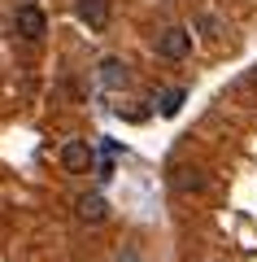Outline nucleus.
Segmentation results:
<instances>
[{
	"label": "nucleus",
	"mask_w": 257,
	"mask_h": 262,
	"mask_svg": "<svg viewBox=\"0 0 257 262\" xmlns=\"http://www.w3.org/2000/svg\"><path fill=\"white\" fill-rule=\"evenodd\" d=\"M109 0H79L74 5V18L83 22V27H92V31H105L109 27Z\"/></svg>",
	"instance_id": "4"
},
{
	"label": "nucleus",
	"mask_w": 257,
	"mask_h": 262,
	"mask_svg": "<svg viewBox=\"0 0 257 262\" xmlns=\"http://www.w3.org/2000/svg\"><path fill=\"white\" fill-rule=\"evenodd\" d=\"M74 214H79L83 223H105V219H109V196L105 192H83L79 201H74Z\"/></svg>",
	"instance_id": "5"
},
{
	"label": "nucleus",
	"mask_w": 257,
	"mask_h": 262,
	"mask_svg": "<svg viewBox=\"0 0 257 262\" xmlns=\"http://www.w3.org/2000/svg\"><path fill=\"white\" fill-rule=\"evenodd\" d=\"M118 262H144V258H139L135 249H122V253H118Z\"/></svg>",
	"instance_id": "10"
},
{
	"label": "nucleus",
	"mask_w": 257,
	"mask_h": 262,
	"mask_svg": "<svg viewBox=\"0 0 257 262\" xmlns=\"http://www.w3.org/2000/svg\"><path fill=\"white\" fill-rule=\"evenodd\" d=\"M240 92H244V96H253V101H257V66L248 70L244 79H240Z\"/></svg>",
	"instance_id": "9"
},
{
	"label": "nucleus",
	"mask_w": 257,
	"mask_h": 262,
	"mask_svg": "<svg viewBox=\"0 0 257 262\" xmlns=\"http://www.w3.org/2000/svg\"><path fill=\"white\" fill-rule=\"evenodd\" d=\"M170 184H175L179 192H205V188H209V179H205V170H201V166H175Z\"/></svg>",
	"instance_id": "7"
},
{
	"label": "nucleus",
	"mask_w": 257,
	"mask_h": 262,
	"mask_svg": "<svg viewBox=\"0 0 257 262\" xmlns=\"http://www.w3.org/2000/svg\"><path fill=\"white\" fill-rule=\"evenodd\" d=\"M13 27H18L22 39H44V31H48V13L39 9L35 0H22L18 13H13Z\"/></svg>",
	"instance_id": "1"
},
{
	"label": "nucleus",
	"mask_w": 257,
	"mask_h": 262,
	"mask_svg": "<svg viewBox=\"0 0 257 262\" xmlns=\"http://www.w3.org/2000/svg\"><path fill=\"white\" fill-rule=\"evenodd\" d=\"M157 53H161L166 61H183V57H192V31H188V27H166L161 35H157Z\"/></svg>",
	"instance_id": "2"
},
{
	"label": "nucleus",
	"mask_w": 257,
	"mask_h": 262,
	"mask_svg": "<svg viewBox=\"0 0 257 262\" xmlns=\"http://www.w3.org/2000/svg\"><path fill=\"white\" fill-rule=\"evenodd\" d=\"M96 79H101V88H109V92H118V88L131 83V70L122 57H105L101 66H96Z\"/></svg>",
	"instance_id": "6"
},
{
	"label": "nucleus",
	"mask_w": 257,
	"mask_h": 262,
	"mask_svg": "<svg viewBox=\"0 0 257 262\" xmlns=\"http://www.w3.org/2000/svg\"><path fill=\"white\" fill-rule=\"evenodd\" d=\"M183 101H188V92H183V88H166V92L157 96V114H166V118H175V114L183 110Z\"/></svg>",
	"instance_id": "8"
},
{
	"label": "nucleus",
	"mask_w": 257,
	"mask_h": 262,
	"mask_svg": "<svg viewBox=\"0 0 257 262\" xmlns=\"http://www.w3.org/2000/svg\"><path fill=\"white\" fill-rule=\"evenodd\" d=\"M92 149H87V144L83 140H65L61 144V170H70V175H87V170H92Z\"/></svg>",
	"instance_id": "3"
}]
</instances>
